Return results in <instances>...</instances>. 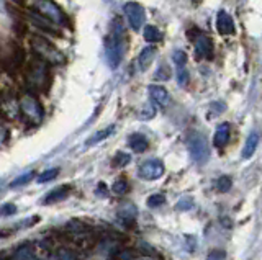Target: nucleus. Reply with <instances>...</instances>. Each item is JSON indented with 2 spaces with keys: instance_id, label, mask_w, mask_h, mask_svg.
<instances>
[{
  "instance_id": "obj_1",
  "label": "nucleus",
  "mask_w": 262,
  "mask_h": 260,
  "mask_svg": "<svg viewBox=\"0 0 262 260\" xmlns=\"http://www.w3.org/2000/svg\"><path fill=\"white\" fill-rule=\"evenodd\" d=\"M51 70H49V64L43 61L35 54L25 64V84L33 92H48L49 85H51Z\"/></svg>"
},
{
  "instance_id": "obj_2",
  "label": "nucleus",
  "mask_w": 262,
  "mask_h": 260,
  "mask_svg": "<svg viewBox=\"0 0 262 260\" xmlns=\"http://www.w3.org/2000/svg\"><path fill=\"white\" fill-rule=\"evenodd\" d=\"M123 50H125V31H123V23L120 18L112 21L110 33L105 41V53L106 61L112 69H117L123 59Z\"/></svg>"
},
{
  "instance_id": "obj_3",
  "label": "nucleus",
  "mask_w": 262,
  "mask_h": 260,
  "mask_svg": "<svg viewBox=\"0 0 262 260\" xmlns=\"http://www.w3.org/2000/svg\"><path fill=\"white\" fill-rule=\"evenodd\" d=\"M30 46H31V51L35 53L38 58L46 61L48 64H53V66H61V64L66 62L62 53L57 50V48L51 41H48V39L43 38V36H38V35L31 36Z\"/></svg>"
},
{
  "instance_id": "obj_4",
  "label": "nucleus",
  "mask_w": 262,
  "mask_h": 260,
  "mask_svg": "<svg viewBox=\"0 0 262 260\" xmlns=\"http://www.w3.org/2000/svg\"><path fill=\"white\" fill-rule=\"evenodd\" d=\"M2 59V67L10 74L12 77H15V74L18 70H21L27 64V50L15 41H10V46H8V53L4 56Z\"/></svg>"
},
{
  "instance_id": "obj_5",
  "label": "nucleus",
  "mask_w": 262,
  "mask_h": 260,
  "mask_svg": "<svg viewBox=\"0 0 262 260\" xmlns=\"http://www.w3.org/2000/svg\"><path fill=\"white\" fill-rule=\"evenodd\" d=\"M28 10L39 13L41 17L53 21L54 25H64V23L68 21L66 13L61 10L59 5L53 2V0H31V5L28 7Z\"/></svg>"
},
{
  "instance_id": "obj_6",
  "label": "nucleus",
  "mask_w": 262,
  "mask_h": 260,
  "mask_svg": "<svg viewBox=\"0 0 262 260\" xmlns=\"http://www.w3.org/2000/svg\"><path fill=\"white\" fill-rule=\"evenodd\" d=\"M187 146H188V152H190V157L195 164H199V166L207 164L210 159V146H208L207 137L203 134L193 133L188 136Z\"/></svg>"
},
{
  "instance_id": "obj_7",
  "label": "nucleus",
  "mask_w": 262,
  "mask_h": 260,
  "mask_svg": "<svg viewBox=\"0 0 262 260\" xmlns=\"http://www.w3.org/2000/svg\"><path fill=\"white\" fill-rule=\"evenodd\" d=\"M20 115L27 118L33 125L41 123V120H43V116H45V111H43V107H41L39 100L31 92L27 93L25 97H21V100H20ZM27 120H25V121H27Z\"/></svg>"
},
{
  "instance_id": "obj_8",
  "label": "nucleus",
  "mask_w": 262,
  "mask_h": 260,
  "mask_svg": "<svg viewBox=\"0 0 262 260\" xmlns=\"http://www.w3.org/2000/svg\"><path fill=\"white\" fill-rule=\"evenodd\" d=\"M125 15L131 28L135 31L141 30V27L144 25V9L141 5L136 2H128L125 5Z\"/></svg>"
},
{
  "instance_id": "obj_9",
  "label": "nucleus",
  "mask_w": 262,
  "mask_h": 260,
  "mask_svg": "<svg viewBox=\"0 0 262 260\" xmlns=\"http://www.w3.org/2000/svg\"><path fill=\"white\" fill-rule=\"evenodd\" d=\"M162 174H164V166L158 159L147 160L139 167V177L144 178V180H156V178L162 177Z\"/></svg>"
},
{
  "instance_id": "obj_10",
  "label": "nucleus",
  "mask_w": 262,
  "mask_h": 260,
  "mask_svg": "<svg viewBox=\"0 0 262 260\" xmlns=\"http://www.w3.org/2000/svg\"><path fill=\"white\" fill-rule=\"evenodd\" d=\"M195 53L199 59H211L213 58V43L208 36L200 35L195 39Z\"/></svg>"
},
{
  "instance_id": "obj_11",
  "label": "nucleus",
  "mask_w": 262,
  "mask_h": 260,
  "mask_svg": "<svg viewBox=\"0 0 262 260\" xmlns=\"http://www.w3.org/2000/svg\"><path fill=\"white\" fill-rule=\"evenodd\" d=\"M216 28H218V33L223 36L233 35L234 33V21L231 18V15L226 13L225 10H221L216 18Z\"/></svg>"
},
{
  "instance_id": "obj_12",
  "label": "nucleus",
  "mask_w": 262,
  "mask_h": 260,
  "mask_svg": "<svg viewBox=\"0 0 262 260\" xmlns=\"http://www.w3.org/2000/svg\"><path fill=\"white\" fill-rule=\"evenodd\" d=\"M228 139H229V125L228 123L218 125L216 131H215V137H213V144H215V148H218V149L225 148Z\"/></svg>"
},
{
  "instance_id": "obj_13",
  "label": "nucleus",
  "mask_w": 262,
  "mask_h": 260,
  "mask_svg": "<svg viewBox=\"0 0 262 260\" xmlns=\"http://www.w3.org/2000/svg\"><path fill=\"white\" fill-rule=\"evenodd\" d=\"M128 146L135 152H144L147 149V146H149V143H147V137L144 134L135 133V134H131L128 137Z\"/></svg>"
},
{
  "instance_id": "obj_14",
  "label": "nucleus",
  "mask_w": 262,
  "mask_h": 260,
  "mask_svg": "<svg viewBox=\"0 0 262 260\" xmlns=\"http://www.w3.org/2000/svg\"><path fill=\"white\" fill-rule=\"evenodd\" d=\"M147 90H149V95H151L152 102L161 105V107L169 102V93H167V90L164 87H161V85H149V87H147Z\"/></svg>"
},
{
  "instance_id": "obj_15",
  "label": "nucleus",
  "mask_w": 262,
  "mask_h": 260,
  "mask_svg": "<svg viewBox=\"0 0 262 260\" xmlns=\"http://www.w3.org/2000/svg\"><path fill=\"white\" fill-rule=\"evenodd\" d=\"M257 144H259V134L256 131H252L248 136V139H246V144L243 148V159H251L257 149Z\"/></svg>"
},
{
  "instance_id": "obj_16",
  "label": "nucleus",
  "mask_w": 262,
  "mask_h": 260,
  "mask_svg": "<svg viewBox=\"0 0 262 260\" xmlns=\"http://www.w3.org/2000/svg\"><path fill=\"white\" fill-rule=\"evenodd\" d=\"M69 192H71V188H69V186L62 185V186H59V188L53 190L51 193H48V195H46V200H45L43 203H45V205H49V203H56V201H61V200H64L66 197H68V195H69Z\"/></svg>"
},
{
  "instance_id": "obj_17",
  "label": "nucleus",
  "mask_w": 262,
  "mask_h": 260,
  "mask_svg": "<svg viewBox=\"0 0 262 260\" xmlns=\"http://www.w3.org/2000/svg\"><path fill=\"white\" fill-rule=\"evenodd\" d=\"M13 33L18 39H23L28 33V23L25 18L18 17V15H15V20H13Z\"/></svg>"
},
{
  "instance_id": "obj_18",
  "label": "nucleus",
  "mask_w": 262,
  "mask_h": 260,
  "mask_svg": "<svg viewBox=\"0 0 262 260\" xmlns=\"http://www.w3.org/2000/svg\"><path fill=\"white\" fill-rule=\"evenodd\" d=\"M154 54H156V48H152V46L144 48V50L141 51V54H139V66H141V69H146L147 66H149L154 59Z\"/></svg>"
},
{
  "instance_id": "obj_19",
  "label": "nucleus",
  "mask_w": 262,
  "mask_h": 260,
  "mask_svg": "<svg viewBox=\"0 0 262 260\" xmlns=\"http://www.w3.org/2000/svg\"><path fill=\"white\" fill-rule=\"evenodd\" d=\"M13 258H35V252H33L31 244H21L20 247H16V250L12 254Z\"/></svg>"
},
{
  "instance_id": "obj_20",
  "label": "nucleus",
  "mask_w": 262,
  "mask_h": 260,
  "mask_svg": "<svg viewBox=\"0 0 262 260\" xmlns=\"http://www.w3.org/2000/svg\"><path fill=\"white\" fill-rule=\"evenodd\" d=\"M144 39L147 43H159L161 39H162V35H161V31L156 28V27H152V25H147V27H144Z\"/></svg>"
},
{
  "instance_id": "obj_21",
  "label": "nucleus",
  "mask_w": 262,
  "mask_h": 260,
  "mask_svg": "<svg viewBox=\"0 0 262 260\" xmlns=\"http://www.w3.org/2000/svg\"><path fill=\"white\" fill-rule=\"evenodd\" d=\"M113 131H115V126H113V125L108 126V128H105V129H102V131H98V133L94 134L92 137H89L87 143H85V146H94V144H97V143H100L102 139H105V137H108Z\"/></svg>"
},
{
  "instance_id": "obj_22",
  "label": "nucleus",
  "mask_w": 262,
  "mask_h": 260,
  "mask_svg": "<svg viewBox=\"0 0 262 260\" xmlns=\"http://www.w3.org/2000/svg\"><path fill=\"white\" fill-rule=\"evenodd\" d=\"M231 185H233V180L231 177L228 175H221L218 180H216V190L221 192V193H226L231 190Z\"/></svg>"
},
{
  "instance_id": "obj_23",
  "label": "nucleus",
  "mask_w": 262,
  "mask_h": 260,
  "mask_svg": "<svg viewBox=\"0 0 262 260\" xmlns=\"http://www.w3.org/2000/svg\"><path fill=\"white\" fill-rule=\"evenodd\" d=\"M176 76H177V84L180 87H185L188 84V70H187L185 66H177Z\"/></svg>"
},
{
  "instance_id": "obj_24",
  "label": "nucleus",
  "mask_w": 262,
  "mask_h": 260,
  "mask_svg": "<svg viewBox=\"0 0 262 260\" xmlns=\"http://www.w3.org/2000/svg\"><path fill=\"white\" fill-rule=\"evenodd\" d=\"M164 201H166V197H164L162 193H156L152 197L147 198V206L149 208H158L161 205H164Z\"/></svg>"
},
{
  "instance_id": "obj_25",
  "label": "nucleus",
  "mask_w": 262,
  "mask_h": 260,
  "mask_svg": "<svg viewBox=\"0 0 262 260\" xmlns=\"http://www.w3.org/2000/svg\"><path fill=\"white\" fill-rule=\"evenodd\" d=\"M172 61L176 66H187V54L182 50H176L172 53Z\"/></svg>"
},
{
  "instance_id": "obj_26",
  "label": "nucleus",
  "mask_w": 262,
  "mask_h": 260,
  "mask_svg": "<svg viewBox=\"0 0 262 260\" xmlns=\"http://www.w3.org/2000/svg\"><path fill=\"white\" fill-rule=\"evenodd\" d=\"M129 156L128 154H125V152H118L117 156H115V159H113V166L115 167H125V166H128L129 164Z\"/></svg>"
},
{
  "instance_id": "obj_27",
  "label": "nucleus",
  "mask_w": 262,
  "mask_h": 260,
  "mask_svg": "<svg viewBox=\"0 0 262 260\" xmlns=\"http://www.w3.org/2000/svg\"><path fill=\"white\" fill-rule=\"evenodd\" d=\"M57 174H59V169H51V170H46V172H43L39 177H38V182L39 183H45V182H49L53 180V178L57 177Z\"/></svg>"
},
{
  "instance_id": "obj_28",
  "label": "nucleus",
  "mask_w": 262,
  "mask_h": 260,
  "mask_svg": "<svg viewBox=\"0 0 262 260\" xmlns=\"http://www.w3.org/2000/svg\"><path fill=\"white\" fill-rule=\"evenodd\" d=\"M53 257H56V258H77L79 255L71 252L69 249H57V252H54Z\"/></svg>"
},
{
  "instance_id": "obj_29",
  "label": "nucleus",
  "mask_w": 262,
  "mask_h": 260,
  "mask_svg": "<svg viewBox=\"0 0 262 260\" xmlns=\"http://www.w3.org/2000/svg\"><path fill=\"white\" fill-rule=\"evenodd\" d=\"M35 177V174L33 172H30V174H25V175H21V177H18L16 180H13L10 185L12 186H21V185H27L28 182H31V178Z\"/></svg>"
},
{
  "instance_id": "obj_30",
  "label": "nucleus",
  "mask_w": 262,
  "mask_h": 260,
  "mask_svg": "<svg viewBox=\"0 0 262 260\" xmlns=\"http://www.w3.org/2000/svg\"><path fill=\"white\" fill-rule=\"evenodd\" d=\"M128 183H126V180H117L113 183V192L115 193H118V195H123V193H126L128 192Z\"/></svg>"
},
{
  "instance_id": "obj_31",
  "label": "nucleus",
  "mask_w": 262,
  "mask_h": 260,
  "mask_svg": "<svg viewBox=\"0 0 262 260\" xmlns=\"http://www.w3.org/2000/svg\"><path fill=\"white\" fill-rule=\"evenodd\" d=\"M192 206H193V201H192V198H188V197L182 198L177 203V209H180V211H187V209H190Z\"/></svg>"
},
{
  "instance_id": "obj_32",
  "label": "nucleus",
  "mask_w": 262,
  "mask_h": 260,
  "mask_svg": "<svg viewBox=\"0 0 262 260\" xmlns=\"http://www.w3.org/2000/svg\"><path fill=\"white\" fill-rule=\"evenodd\" d=\"M120 216H121V218H125V219H128V221H133V219L136 218V208L128 206V209H123V211H121Z\"/></svg>"
},
{
  "instance_id": "obj_33",
  "label": "nucleus",
  "mask_w": 262,
  "mask_h": 260,
  "mask_svg": "<svg viewBox=\"0 0 262 260\" xmlns=\"http://www.w3.org/2000/svg\"><path fill=\"white\" fill-rule=\"evenodd\" d=\"M154 115H156V110L151 107V105H146L144 110L141 111V115H139V116H141V120H151Z\"/></svg>"
},
{
  "instance_id": "obj_34",
  "label": "nucleus",
  "mask_w": 262,
  "mask_h": 260,
  "mask_svg": "<svg viewBox=\"0 0 262 260\" xmlns=\"http://www.w3.org/2000/svg\"><path fill=\"white\" fill-rule=\"evenodd\" d=\"M15 211H16V206L15 205H5L2 208V211H0V215H2V216H8V215H13Z\"/></svg>"
},
{
  "instance_id": "obj_35",
  "label": "nucleus",
  "mask_w": 262,
  "mask_h": 260,
  "mask_svg": "<svg viewBox=\"0 0 262 260\" xmlns=\"http://www.w3.org/2000/svg\"><path fill=\"white\" fill-rule=\"evenodd\" d=\"M225 103L223 102H215V103H211V110H215V113H223L225 111Z\"/></svg>"
},
{
  "instance_id": "obj_36",
  "label": "nucleus",
  "mask_w": 262,
  "mask_h": 260,
  "mask_svg": "<svg viewBox=\"0 0 262 260\" xmlns=\"http://www.w3.org/2000/svg\"><path fill=\"white\" fill-rule=\"evenodd\" d=\"M12 2L15 4V5H25V4H27V0H12Z\"/></svg>"
},
{
  "instance_id": "obj_37",
  "label": "nucleus",
  "mask_w": 262,
  "mask_h": 260,
  "mask_svg": "<svg viewBox=\"0 0 262 260\" xmlns=\"http://www.w3.org/2000/svg\"><path fill=\"white\" fill-rule=\"evenodd\" d=\"M4 67H2V59H0V70H2Z\"/></svg>"
}]
</instances>
